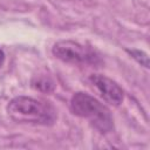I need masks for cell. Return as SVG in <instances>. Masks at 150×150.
Returning <instances> with one entry per match:
<instances>
[{
  "mask_svg": "<svg viewBox=\"0 0 150 150\" xmlns=\"http://www.w3.org/2000/svg\"><path fill=\"white\" fill-rule=\"evenodd\" d=\"M89 82L107 103L117 107L123 102L124 91L114 80L101 74H93L89 76Z\"/></svg>",
  "mask_w": 150,
  "mask_h": 150,
  "instance_id": "277c9868",
  "label": "cell"
},
{
  "mask_svg": "<svg viewBox=\"0 0 150 150\" xmlns=\"http://www.w3.org/2000/svg\"><path fill=\"white\" fill-rule=\"evenodd\" d=\"M32 87L42 93H50L55 88V82L48 75H35L32 80Z\"/></svg>",
  "mask_w": 150,
  "mask_h": 150,
  "instance_id": "5b68a950",
  "label": "cell"
},
{
  "mask_svg": "<svg viewBox=\"0 0 150 150\" xmlns=\"http://www.w3.org/2000/svg\"><path fill=\"white\" fill-rule=\"evenodd\" d=\"M5 57H6V55H5V52L0 48V68L4 66V62H5Z\"/></svg>",
  "mask_w": 150,
  "mask_h": 150,
  "instance_id": "52a82bcc",
  "label": "cell"
},
{
  "mask_svg": "<svg viewBox=\"0 0 150 150\" xmlns=\"http://www.w3.org/2000/svg\"><path fill=\"white\" fill-rule=\"evenodd\" d=\"M125 50L141 66H144L145 68H149V56H148L146 53H144L143 50H139V49H125Z\"/></svg>",
  "mask_w": 150,
  "mask_h": 150,
  "instance_id": "8992f818",
  "label": "cell"
},
{
  "mask_svg": "<svg viewBox=\"0 0 150 150\" xmlns=\"http://www.w3.org/2000/svg\"><path fill=\"white\" fill-rule=\"evenodd\" d=\"M6 111L18 123L36 125H52L56 121V110L50 102L30 96H16L12 98Z\"/></svg>",
  "mask_w": 150,
  "mask_h": 150,
  "instance_id": "6da1fadb",
  "label": "cell"
},
{
  "mask_svg": "<svg viewBox=\"0 0 150 150\" xmlns=\"http://www.w3.org/2000/svg\"><path fill=\"white\" fill-rule=\"evenodd\" d=\"M52 53L56 59L73 64L95 63L98 60L90 48L74 40H60L55 42Z\"/></svg>",
  "mask_w": 150,
  "mask_h": 150,
  "instance_id": "3957f363",
  "label": "cell"
},
{
  "mask_svg": "<svg viewBox=\"0 0 150 150\" xmlns=\"http://www.w3.org/2000/svg\"><path fill=\"white\" fill-rule=\"evenodd\" d=\"M70 110L74 115L87 120L102 134L112 131L114 120L110 110L94 96L77 91L70 98Z\"/></svg>",
  "mask_w": 150,
  "mask_h": 150,
  "instance_id": "7a4b0ae2",
  "label": "cell"
}]
</instances>
